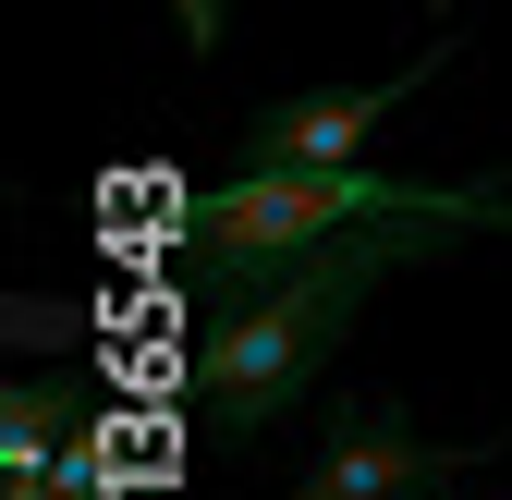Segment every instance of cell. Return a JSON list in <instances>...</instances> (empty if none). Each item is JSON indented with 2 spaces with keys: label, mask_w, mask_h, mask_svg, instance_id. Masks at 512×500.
Wrapping results in <instances>:
<instances>
[{
  "label": "cell",
  "mask_w": 512,
  "mask_h": 500,
  "mask_svg": "<svg viewBox=\"0 0 512 500\" xmlns=\"http://www.w3.org/2000/svg\"><path fill=\"white\" fill-rule=\"evenodd\" d=\"M415 500H439V488H415Z\"/></svg>",
  "instance_id": "cell-6"
},
{
  "label": "cell",
  "mask_w": 512,
  "mask_h": 500,
  "mask_svg": "<svg viewBox=\"0 0 512 500\" xmlns=\"http://www.w3.org/2000/svg\"><path fill=\"white\" fill-rule=\"evenodd\" d=\"M452 49H464V37H439L415 74H378V86H305V98H269V110L244 122V159H232V171H342V159H366L378 122H391L427 74H452Z\"/></svg>",
  "instance_id": "cell-3"
},
{
  "label": "cell",
  "mask_w": 512,
  "mask_h": 500,
  "mask_svg": "<svg viewBox=\"0 0 512 500\" xmlns=\"http://www.w3.org/2000/svg\"><path fill=\"white\" fill-rule=\"evenodd\" d=\"M391 220H427V232H512V183H403V171H232L220 196H183L171 244H183V269L256 293V281H281L293 257H317V244H342V232H391Z\"/></svg>",
  "instance_id": "cell-2"
},
{
  "label": "cell",
  "mask_w": 512,
  "mask_h": 500,
  "mask_svg": "<svg viewBox=\"0 0 512 500\" xmlns=\"http://www.w3.org/2000/svg\"><path fill=\"white\" fill-rule=\"evenodd\" d=\"M476 464H500V440L452 452V440H415L391 403H342L330 452H317L281 500H415V488H452V476H476Z\"/></svg>",
  "instance_id": "cell-4"
},
{
  "label": "cell",
  "mask_w": 512,
  "mask_h": 500,
  "mask_svg": "<svg viewBox=\"0 0 512 500\" xmlns=\"http://www.w3.org/2000/svg\"><path fill=\"white\" fill-rule=\"evenodd\" d=\"M74 500H86V488H74Z\"/></svg>",
  "instance_id": "cell-7"
},
{
  "label": "cell",
  "mask_w": 512,
  "mask_h": 500,
  "mask_svg": "<svg viewBox=\"0 0 512 500\" xmlns=\"http://www.w3.org/2000/svg\"><path fill=\"white\" fill-rule=\"evenodd\" d=\"M171 25H183V49H196V61H220V25H232V0H171Z\"/></svg>",
  "instance_id": "cell-5"
},
{
  "label": "cell",
  "mask_w": 512,
  "mask_h": 500,
  "mask_svg": "<svg viewBox=\"0 0 512 500\" xmlns=\"http://www.w3.org/2000/svg\"><path fill=\"white\" fill-rule=\"evenodd\" d=\"M439 244H464V232H427V220H391V232H342V244H317V257H293L281 281H256L232 293L220 318L196 330V354H183V403H196V427H220V440H269V427L317 391V366H330L366 318V293L439 257Z\"/></svg>",
  "instance_id": "cell-1"
}]
</instances>
